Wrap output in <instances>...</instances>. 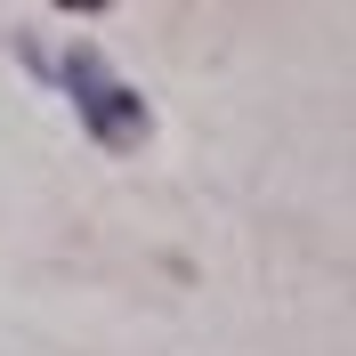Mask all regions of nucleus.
<instances>
[{
	"label": "nucleus",
	"mask_w": 356,
	"mask_h": 356,
	"mask_svg": "<svg viewBox=\"0 0 356 356\" xmlns=\"http://www.w3.org/2000/svg\"><path fill=\"white\" fill-rule=\"evenodd\" d=\"M65 81H73L81 122L97 130V146H138V138L154 130V122H146V97H138L130 81H113V65L97 57V49H73V57H65Z\"/></svg>",
	"instance_id": "obj_1"
}]
</instances>
